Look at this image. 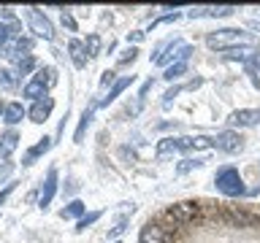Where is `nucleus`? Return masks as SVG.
Instances as JSON below:
<instances>
[{"mask_svg":"<svg viewBox=\"0 0 260 243\" xmlns=\"http://www.w3.org/2000/svg\"><path fill=\"white\" fill-rule=\"evenodd\" d=\"M214 138L198 135V138H162L157 143V159H166L176 151H201V149H211Z\"/></svg>","mask_w":260,"mask_h":243,"instance_id":"f257e3e1","label":"nucleus"},{"mask_svg":"<svg viewBox=\"0 0 260 243\" xmlns=\"http://www.w3.org/2000/svg\"><path fill=\"white\" fill-rule=\"evenodd\" d=\"M206 46L217 49V52H231V49L255 46V44H252V38L244 30H239V27H222L217 32H209V35H206Z\"/></svg>","mask_w":260,"mask_h":243,"instance_id":"f03ea898","label":"nucleus"},{"mask_svg":"<svg viewBox=\"0 0 260 243\" xmlns=\"http://www.w3.org/2000/svg\"><path fill=\"white\" fill-rule=\"evenodd\" d=\"M54 84H57V70L54 68H44V70H38L36 76L27 81V84H24L22 95L30 97V100H41V97H46V92Z\"/></svg>","mask_w":260,"mask_h":243,"instance_id":"7ed1b4c3","label":"nucleus"},{"mask_svg":"<svg viewBox=\"0 0 260 243\" xmlns=\"http://www.w3.org/2000/svg\"><path fill=\"white\" fill-rule=\"evenodd\" d=\"M214 184H217V189L222 194H228V197H241V194H247V186H244V181H241V176H239L236 168H222L214 176Z\"/></svg>","mask_w":260,"mask_h":243,"instance_id":"20e7f679","label":"nucleus"},{"mask_svg":"<svg viewBox=\"0 0 260 243\" xmlns=\"http://www.w3.org/2000/svg\"><path fill=\"white\" fill-rule=\"evenodd\" d=\"M27 22H30V30L36 32L38 38H44V40H52V38H54L52 22H49L46 16L38 11V8H27Z\"/></svg>","mask_w":260,"mask_h":243,"instance_id":"39448f33","label":"nucleus"},{"mask_svg":"<svg viewBox=\"0 0 260 243\" xmlns=\"http://www.w3.org/2000/svg\"><path fill=\"white\" fill-rule=\"evenodd\" d=\"M214 146L219 151H228V154H236L244 149V138L236 133V130H225V133H219L214 138Z\"/></svg>","mask_w":260,"mask_h":243,"instance_id":"423d86ee","label":"nucleus"},{"mask_svg":"<svg viewBox=\"0 0 260 243\" xmlns=\"http://www.w3.org/2000/svg\"><path fill=\"white\" fill-rule=\"evenodd\" d=\"M260 122V111L257 108H239L228 116V125L231 127H255Z\"/></svg>","mask_w":260,"mask_h":243,"instance_id":"0eeeda50","label":"nucleus"},{"mask_svg":"<svg viewBox=\"0 0 260 243\" xmlns=\"http://www.w3.org/2000/svg\"><path fill=\"white\" fill-rule=\"evenodd\" d=\"M52 108H54L52 97H41V100L32 103V108L27 111V116H30V122H36V125H44V122L49 119V113H52Z\"/></svg>","mask_w":260,"mask_h":243,"instance_id":"6e6552de","label":"nucleus"},{"mask_svg":"<svg viewBox=\"0 0 260 243\" xmlns=\"http://www.w3.org/2000/svg\"><path fill=\"white\" fill-rule=\"evenodd\" d=\"M195 214H198V206L195 202H176V206L168 208V216L174 219V222H190V219H195Z\"/></svg>","mask_w":260,"mask_h":243,"instance_id":"1a4fd4ad","label":"nucleus"},{"mask_svg":"<svg viewBox=\"0 0 260 243\" xmlns=\"http://www.w3.org/2000/svg\"><path fill=\"white\" fill-rule=\"evenodd\" d=\"M54 192H57V170L52 168L46 173V181H44V189H41V197H38V206L41 208H46L49 202H52V197H54Z\"/></svg>","mask_w":260,"mask_h":243,"instance_id":"9d476101","label":"nucleus"},{"mask_svg":"<svg viewBox=\"0 0 260 243\" xmlns=\"http://www.w3.org/2000/svg\"><path fill=\"white\" fill-rule=\"evenodd\" d=\"M16 146H19V135H16L14 130H8V133L0 135V159L11 157V154L16 151Z\"/></svg>","mask_w":260,"mask_h":243,"instance_id":"9b49d317","label":"nucleus"},{"mask_svg":"<svg viewBox=\"0 0 260 243\" xmlns=\"http://www.w3.org/2000/svg\"><path fill=\"white\" fill-rule=\"evenodd\" d=\"M138 243H166V235L157 224H144L141 235H138Z\"/></svg>","mask_w":260,"mask_h":243,"instance_id":"f8f14e48","label":"nucleus"},{"mask_svg":"<svg viewBox=\"0 0 260 243\" xmlns=\"http://www.w3.org/2000/svg\"><path fill=\"white\" fill-rule=\"evenodd\" d=\"M133 81H136V76H125V78H119L117 84H114V87L109 89V95H106L98 105H109V103H114V100H117V97H119L122 92H125V89H127L130 84H133Z\"/></svg>","mask_w":260,"mask_h":243,"instance_id":"ddd939ff","label":"nucleus"},{"mask_svg":"<svg viewBox=\"0 0 260 243\" xmlns=\"http://www.w3.org/2000/svg\"><path fill=\"white\" fill-rule=\"evenodd\" d=\"M68 52H71L73 65H76V68H84V65H87V49H84V44L76 40V38H71L68 40Z\"/></svg>","mask_w":260,"mask_h":243,"instance_id":"4468645a","label":"nucleus"},{"mask_svg":"<svg viewBox=\"0 0 260 243\" xmlns=\"http://www.w3.org/2000/svg\"><path fill=\"white\" fill-rule=\"evenodd\" d=\"M24 113L27 111L22 108V103H8L3 108V122L6 125H19V122L24 119Z\"/></svg>","mask_w":260,"mask_h":243,"instance_id":"2eb2a0df","label":"nucleus"},{"mask_svg":"<svg viewBox=\"0 0 260 243\" xmlns=\"http://www.w3.org/2000/svg\"><path fill=\"white\" fill-rule=\"evenodd\" d=\"M233 11H236L233 6H217V8H192V11L187 14V16H192V19H195V16H231Z\"/></svg>","mask_w":260,"mask_h":243,"instance_id":"dca6fc26","label":"nucleus"},{"mask_svg":"<svg viewBox=\"0 0 260 243\" xmlns=\"http://www.w3.org/2000/svg\"><path fill=\"white\" fill-rule=\"evenodd\" d=\"M49 146H52V138H46V135H44V138H41V143H36L27 154H24V165H32V159L41 157V154H46V151H49Z\"/></svg>","mask_w":260,"mask_h":243,"instance_id":"f3484780","label":"nucleus"},{"mask_svg":"<svg viewBox=\"0 0 260 243\" xmlns=\"http://www.w3.org/2000/svg\"><path fill=\"white\" fill-rule=\"evenodd\" d=\"M255 46H239V49H231V52H225L228 60H247V57H255Z\"/></svg>","mask_w":260,"mask_h":243,"instance_id":"a211bd4d","label":"nucleus"},{"mask_svg":"<svg viewBox=\"0 0 260 243\" xmlns=\"http://www.w3.org/2000/svg\"><path fill=\"white\" fill-rule=\"evenodd\" d=\"M92 111H95V105H92L89 111L81 113V122H79V127H76V135H73V141H76V143H81V138H84V130L89 127V122H92Z\"/></svg>","mask_w":260,"mask_h":243,"instance_id":"6ab92c4d","label":"nucleus"},{"mask_svg":"<svg viewBox=\"0 0 260 243\" xmlns=\"http://www.w3.org/2000/svg\"><path fill=\"white\" fill-rule=\"evenodd\" d=\"M84 202H81V200H73L71 202V206L68 208H62V219H73V216H81V214H84Z\"/></svg>","mask_w":260,"mask_h":243,"instance_id":"aec40b11","label":"nucleus"},{"mask_svg":"<svg viewBox=\"0 0 260 243\" xmlns=\"http://www.w3.org/2000/svg\"><path fill=\"white\" fill-rule=\"evenodd\" d=\"M14 87H16V76L8 68H0V89L6 92V89H14Z\"/></svg>","mask_w":260,"mask_h":243,"instance_id":"412c9836","label":"nucleus"},{"mask_svg":"<svg viewBox=\"0 0 260 243\" xmlns=\"http://www.w3.org/2000/svg\"><path fill=\"white\" fill-rule=\"evenodd\" d=\"M182 73H187V62H174L171 68L162 73V78H168V81H174V78H179Z\"/></svg>","mask_w":260,"mask_h":243,"instance_id":"4be33fe9","label":"nucleus"},{"mask_svg":"<svg viewBox=\"0 0 260 243\" xmlns=\"http://www.w3.org/2000/svg\"><path fill=\"white\" fill-rule=\"evenodd\" d=\"M11 38H14V27L6 24V22H0V49H6L8 44H11Z\"/></svg>","mask_w":260,"mask_h":243,"instance_id":"5701e85b","label":"nucleus"},{"mask_svg":"<svg viewBox=\"0 0 260 243\" xmlns=\"http://www.w3.org/2000/svg\"><path fill=\"white\" fill-rule=\"evenodd\" d=\"M84 49H87V57H98V52H101V35H89Z\"/></svg>","mask_w":260,"mask_h":243,"instance_id":"b1692460","label":"nucleus"},{"mask_svg":"<svg viewBox=\"0 0 260 243\" xmlns=\"http://www.w3.org/2000/svg\"><path fill=\"white\" fill-rule=\"evenodd\" d=\"M98 219H101V211H92V214L81 216V219H79V224H76V230H79V232H81V230H87L89 224H95V222H98Z\"/></svg>","mask_w":260,"mask_h":243,"instance_id":"393cba45","label":"nucleus"},{"mask_svg":"<svg viewBox=\"0 0 260 243\" xmlns=\"http://www.w3.org/2000/svg\"><path fill=\"white\" fill-rule=\"evenodd\" d=\"M16 70H19V76H27V73L32 70V57H30V54L22 57V60L16 62Z\"/></svg>","mask_w":260,"mask_h":243,"instance_id":"a878e982","label":"nucleus"},{"mask_svg":"<svg viewBox=\"0 0 260 243\" xmlns=\"http://www.w3.org/2000/svg\"><path fill=\"white\" fill-rule=\"evenodd\" d=\"M125 227H127V216L119 219V222L111 227V230H109V238H117V235H122V232H125Z\"/></svg>","mask_w":260,"mask_h":243,"instance_id":"bb28decb","label":"nucleus"},{"mask_svg":"<svg viewBox=\"0 0 260 243\" xmlns=\"http://www.w3.org/2000/svg\"><path fill=\"white\" fill-rule=\"evenodd\" d=\"M203 162H206V159H184L182 165H179V173H187L190 168H201Z\"/></svg>","mask_w":260,"mask_h":243,"instance_id":"cd10ccee","label":"nucleus"},{"mask_svg":"<svg viewBox=\"0 0 260 243\" xmlns=\"http://www.w3.org/2000/svg\"><path fill=\"white\" fill-rule=\"evenodd\" d=\"M62 24H65L71 32H76V22H73V16H71L68 11H62Z\"/></svg>","mask_w":260,"mask_h":243,"instance_id":"c85d7f7f","label":"nucleus"},{"mask_svg":"<svg viewBox=\"0 0 260 243\" xmlns=\"http://www.w3.org/2000/svg\"><path fill=\"white\" fill-rule=\"evenodd\" d=\"M136 57H138V52H136V49H127V52H125V57H119V65H127V62H133Z\"/></svg>","mask_w":260,"mask_h":243,"instance_id":"c756f323","label":"nucleus"},{"mask_svg":"<svg viewBox=\"0 0 260 243\" xmlns=\"http://www.w3.org/2000/svg\"><path fill=\"white\" fill-rule=\"evenodd\" d=\"M114 84H117V81H114V73H111V70H106V73H103V78H101V87H114Z\"/></svg>","mask_w":260,"mask_h":243,"instance_id":"7c9ffc66","label":"nucleus"},{"mask_svg":"<svg viewBox=\"0 0 260 243\" xmlns=\"http://www.w3.org/2000/svg\"><path fill=\"white\" fill-rule=\"evenodd\" d=\"M182 92V87H174V89H168L166 92V100H162V105H171V100H174V97Z\"/></svg>","mask_w":260,"mask_h":243,"instance_id":"2f4dec72","label":"nucleus"},{"mask_svg":"<svg viewBox=\"0 0 260 243\" xmlns=\"http://www.w3.org/2000/svg\"><path fill=\"white\" fill-rule=\"evenodd\" d=\"M11 189H14V184H8L6 189L0 192V206H3V202H6V197H8V194H11Z\"/></svg>","mask_w":260,"mask_h":243,"instance_id":"473e14b6","label":"nucleus"},{"mask_svg":"<svg viewBox=\"0 0 260 243\" xmlns=\"http://www.w3.org/2000/svg\"><path fill=\"white\" fill-rule=\"evenodd\" d=\"M127 40H133V44H138V40H144V32H130Z\"/></svg>","mask_w":260,"mask_h":243,"instance_id":"72a5a7b5","label":"nucleus"},{"mask_svg":"<svg viewBox=\"0 0 260 243\" xmlns=\"http://www.w3.org/2000/svg\"><path fill=\"white\" fill-rule=\"evenodd\" d=\"M252 62H255V68H257V70H260V52H257V54H255V57H252Z\"/></svg>","mask_w":260,"mask_h":243,"instance_id":"f704fd0d","label":"nucleus"},{"mask_svg":"<svg viewBox=\"0 0 260 243\" xmlns=\"http://www.w3.org/2000/svg\"><path fill=\"white\" fill-rule=\"evenodd\" d=\"M117 243H119V240H117Z\"/></svg>","mask_w":260,"mask_h":243,"instance_id":"c9c22d12","label":"nucleus"}]
</instances>
